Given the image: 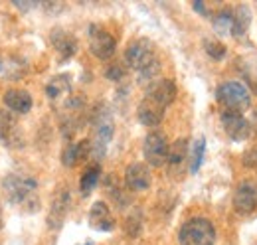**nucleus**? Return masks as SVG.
<instances>
[{
  "label": "nucleus",
  "mask_w": 257,
  "mask_h": 245,
  "mask_svg": "<svg viewBox=\"0 0 257 245\" xmlns=\"http://www.w3.org/2000/svg\"><path fill=\"white\" fill-rule=\"evenodd\" d=\"M214 28L218 34H229L231 32V10H220L214 16Z\"/></svg>",
  "instance_id": "393cba45"
},
{
  "label": "nucleus",
  "mask_w": 257,
  "mask_h": 245,
  "mask_svg": "<svg viewBox=\"0 0 257 245\" xmlns=\"http://www.w3.org/2000/svg\"><path fill=\"white\" fill-rule=\"evenodd\" d=\"M222 127L231 141H245L251 133V122L243 117V113L231 109L222 111Z\"/></svg>",
  "instance_id": "0eeeda50"
},
{
  "label": "nucleus",
  "mask_w": 257,
  "mask_h": 245,
  "mask_svg": "<svg viewBox=\"0 0 257 245\" xmlns=\"http://www.w3.org/2000/svg\"><path fill=\"white\" fill-rule=\"evenodd\" d=\"M89 50L99 60H109L117 50V42L105 28L89 26Z\"/></svg>",
  "instance_id": "423d86ee"
},
{
  "label": "nucleus",
  "mask_w": 257,
  "mask_h": 245,
  "mask_svg": "<svg viewBox=\"0 0 257 245\" xmlns=\"http://www.w3.org/2000/svg\"><path fill=\"white\" fill-rule=\"evenodd\" d=\"M67 206H69V198H67V194L62 192L54 202H52V212H50V225L52 227H60L62 225V221H64L65 217V212H67Z\"/></svg>",
  "instance_id": "6ab92c4d"
},
{
  "label": "nucleus",
  "mask_w": 257,
  "mask_h": 245,
  "mask_svg": "<svg viewBox=\"0 0 257 245\" xmlns=\"http://www.w3.org/2000/svg\"><path fill=\"white\" fill-rule=\"evenodd\" d=\"M137 117L145 127H157V125H161L162 117H164V107L159 105L157 101H153L151 97H145L137 109Z\"/></svg>",
  "instance_id": "9b49d317"
},
{
  "label": "nucleus",
  "mask_w": 257,
  "mask_h": 245,
  "mask_svg": "<svg viewBox=\"0 0 257 245\" xmlns=\"http://www.w3.org/2000/svg\"><path fill=\"white\" fill-rule=\"evenodd\" d=\"M147 97H151L153 101H157L159 105H162L164 109L176 99V85L170 81V79H159L155 81L151 87H149V93Z\"/></svg>",
  "instance_id": "4468645a"
},
{
  "label": "nucleus",
  "mask_w": 257,
  "mask_h": 245,
  "mask_svg": "<svg viewBox=\"0 0 257 245\" xmlns=\"http://www.w3.org/2000/svg\"><path fill=\"white\" fill-rule=\"evenodd\" d=\"M46 10H50V12H56V10H62L64 8V4H60V2H44L42 4Z\"/></svg>",
  "instance_id": "7c9ffc66"
},
{
  "label": "nucleus",
  "mask_w": 257,
  "mask_h": 245,
  "mask_svg": "<svg viewBox=\"0 0 257 245\" xmlns=\"http://www.w3.org/2000/svg\"><path fill=\"white\" fill-rule=\"evenodd\" d=\"M99 176H101V166H99V164L89 166V168L83 172L81 182H79V188H81V194H83V196H89V194L93 192V188H95L97 182H99Z\"/></svg>",
  "instance_id": "4be33fe9"
},
{
  "label": "nucleus",
  "mask_w": 257,
  "mask_h": 245,
  "mask_svg": "<svg viewBox=\"0 0 257 245\" xmlns=\"http://www.w3.org/2000/svg\"><path fill=\"white\" fill-rule=\"evenodd\" d=\"M52 44L56 48V52L60 54L62 60H69L75 52H77V42L71 34H67L65 30L58 28V30L52 32Z\"/></svg>",
  "instance_id": "f3484780"
},
{
  "label": "nucleus",
  "mask_w": 257,
  "mask_h": 245,
  "mask_svg": "<svg viewBox=\"0 0 257 245\" xmlns=\"http://www.w3.org/2000/svg\"><path fill=\"white\" fill-rule=\"evenodd\" d=\"M243 164L245 166H257V149H253V151H249V153L245 154Z\"/></svg>",
  "instance_id": "c85d7f7f"
},
{
  "label": "nucleus",
  "mask_w": 257,
  "mask_h": 245,
  "mask_svg": "<svg viewBox=\"0 0 257 245\" xmlns=\"http://www.w3.org/2000/svg\"><path fill=\"white\" fill-rule=\"evenodd\" d=\"M93 141L91 143V156H95L97 160L103 158V154L107 151V145L113 137V117L105 107H99L93 117Z\"/></svg>",
  "instance_id": "7ed1b4c3"
},
{
  "label": "nucleus",
  "mask_w": 257,
  "mask_h": 245,
  "mask_svg": "<svg viewBox=\"0 0 257 245\" xmlns=\"http://www.w3.org/2000/svg\"><path fill=\"white\" fill-rule=\"evenodd\" d=\"M87 156H91V143L89 141H79V143H69L64 149L62 154V162L64 166H77L79 162H83Z\"/></svg>",
  "instance_id": "2eb2a0df"
},
{
  "label": "nucleus",
  "mask_w": 257,
  "mask_h": 245,
  "mask_svg": "<svg viewBox=\"0 0 257 245\" xmlns=\"http://www.w3.org/2000/svg\"><path fill=\"white\" fill-rule=\"evenodd\" d=\"M125 184H127L128 190L133 192H143L151 186V172L145 164L141 162H133L128 164L127 170H125Z\"/></svg>",
  "instance_id": "9d476101"
},
{
  "label": "nucleus",
  "mask_w": 257,
  "mask_h": 245,
  "mask_svg": "<svg viewBox=\"0 0 257 245\" xmlns=\"http://www.w3.org/2000/svg\"><path fill=\"white\" fill-rule=\"evenodd\" d=\"M216 99L224 105L225 109L239 111V113H243L251 105L249 89L245 85H241L239 81H225V83H222L218 87V91H216Z\"/></svg>",
  "instance_id": "f03ea898"
},
{
  "label": "nucleus",
  "mask_w": 257,
  "mask_h": 245,
  "mask_svg": "<svg viewBox=\"0 0 257 245\" xmlns=\"http://www.w3.org/2000/svg\"><path fill=\"white\" fill-rule=\"evenodd\" d=\"M206 54L212 58V60H222L225 56V46H222L220 42H212V40H206Z\"/></svg>",
  "instance_id": "a878e982"
},
{
  "label": "nucleus",
  "mask_w": 257,
  "mask_h": 245,
  "mask_svg": "<svg viewBox=\"0 0 257 245\" xmlns=\"http://www.w3.org/2000/svg\"><path fill=\"white\" fill-rule=\"evenodd\" d=\"M216 229L210 219L206 217H192L188 219L178 231L180 245H214Z\"/></svg>",
  "instance_id": "f257e3e1"
},
{
  "label": "nucleus",
  "mask_w": 257,
  "mask_h": 245,
  "mask_svg": "<svg viewBox=\"0 0 257 245\" xmlns=\"http://www.w3.org/2000/svg\"><path fill=\"white\" fill-rule=\"evenodd\" d=\"M0 141L8 149H20L24 145V137L12 117H0Z\"/></svg>",
  "instance_id": "ddd939ff"
},
{
  "label": "nucleus",
  "mask_w": 257,
  "mask_h": 245,
  "mask_svg": "<svg viewBox=\"0 0 257 245\" xmlns=\"http://www.w3.org/2000/svg\"><path fill=\"white\" fill-rule=\"evenodd\" d=\"M36 180L32 178H26V176H16V174H10L2 180V190H4V196L10 204H26L32 200V194L36 190Z\"/></svg>",
  "instance_id": "39448f33"
},
{
  "label": "nucleus",
  "mask_w": 257,
  "mask_h": 245,
  "mask_svg": "<svg viewBox=\"0 0 257 245\" xmlns=\"http://www.w3.org/2000/svg\"><path fill=\"white\" fill-rule=\"evenodd\" d=\"M0 227H2V206H0Z\"/></svg>",
  "instance_id": "2f4dec72"
},
{
  "label": "nucleus",
  "mask_w": 257,
  "mask_h": 245,
  "mask_svg": "<svg viewBox=\"0 0 257 245\" xmlns=\"http://www.w3.org/2000/svg\"><path fill=\"white\" fill-rule=\"evenodd\" d=\"M143 153H145V158L151 166H162L168 160V143H166L164 133H159V131L151 133L145 139Z\"/></svg>",
  "instance_id": "6e6552de"
},
{
  "label": "nucleus",
  "mask_w": 257,
  "mask_h": 245,
  "mask_svg": "<svg viewBox=\"0 0 257 245\" xmlns=\"http://www.w3.org/2000/svg\"><path fill=\"white\" fill-rule=\"evenodd\" d=\"M14 6L20 10V12H28V10H32L38 6V2H14Z\"/></svg>",
  "instance_id": "c756f323"
},
{
  "label": "nucleus",
  "mask_w": 257,
  "mask_h": 245,
  "mask_svg": "<svg viewBox=\"0 0 257 245\" xmlns=\"http://www.w3.org/2000/svg\"><path fill=\"white\" fill-rule=\"evenodd\" d=\"M186 149H188V143H186V139H178V141H174L170 147H168V164H172V166H176V164H180L184 158H186Z\"/></svg>",
  "instance_id": "5701e85b"
},
{
  "label": "nucleus",
  "mask_w": 257,
  "mask_h": 245,
  "mask_svg": "<svg viewBox=\"0 0 257 245\" xmlns=\"http://www.w3.org/2000/svg\"><path fill=\"white\" fill-rule=\"evenodd\" d=\"M71 91V79H69V75H56L48 85H46V95L50 97V99H60L62 95Z\"/></svg>",
  "instance_id": "aec40b11"
},
{
  "label": "nucleus",
  "mask_w": 257,
  "mask_h": 245,
  "mask_svg": "<svg viewBox=\"0 0 257 245\" xmlns=\"http://www.w3.org/2000/svg\"><path fill=\"white\" fill-rule=\"evenodd\" d=\"M239 69H241V75L245 77V81L249 83L251 91L257 93V58L255 56L241 58V60H239Z\"/></svg>",
  "instance_id": "412c9836"
},
{
  "label": "nucleus",
  "mask_w": 257,
  "mask_h": 245,
  "mask_svg": "<svg viewBox=\"0 0 257 245\" xmlns=\"http://www.w3.org/2000/svg\"><path fill=\"white\" fill-rule=\"evenodd\" d=\"M204 151H206V139H198L194 143V149H192V162H190V172L196 174L202 166V160H204Z\"/></svg>",
  "instance_id": "b1692460"
},
{
  "label": "nucleus",
  "mask_w": 257,
  "mask_h": 245,
  "mask_svg": "<svg viewBox=\"0 0 257 245\" xmlns=\"http://www.w3.org/2000/svg\"><path fill=\"white\" fill-rule=\"evenodd\" d=\"M2 103L8 107L10 113H16V115H26L32 109V97H30V93L22 91V89H10V91H6L4 97H2Z\"/></svg>",
  "instance_id": "f8f14e48"
},
{
  "label": "nucleus",
  "mask_w": 257,
  "mask_h": 245,
  "mask_svg": "<svg viewBox=\"0 0 257 245\" xmlns=\"http://www.w3.org/2000/svg\"><path fill=\"white\" fill-rule=\"evenodd\" d=\"M233 208L241 215H249L257 208V186L251 182H241L233 192Z\"/></svg>",
  "instance_id": "1a4fd4ad"
},
{
  "label": "nucleus",
  "mask_w": 257,
  "mask_h": 245,
  "mask_svg": "<svg viewBox=\"0 0 257 245\" xmlns=\"http://www.w3.org/2000/svg\"><path fill=\"white\" fill-rule=\"evenodd\" d=\"M0 69H2V61H0Z\"/></svg>",
  "instance_id": "473e14b6"
},
{
  "label": "nucleus",
  "mask_w": 257,
  "mask_h": 245,
  "mask_svg": "<svg viewBox=\"0 0 257 245\" xmlns=\"http://www.w3.org/2000/svg\"><path fill=\"white\" fill-rule=\"evenodd\" d=\"M89 225L93 229H97V231H109V229H113L115 221H113V215H111L105 202H95L91 206V210H89Z\"/></svg>",
  "instance_id": "dca6fc26"
},
{
  "label": "nucleus",
  "mask_w": 257,
  "mask_h": 245,
  "mask_svg": "<svg viewBox=\"0 0 257 245\" xmlns=\"http://www.w3.org/2000/svg\"><path fill=\"white\" fill-rule=\"evenodd\" d=\"M249 24H251V12L247 6L239 4L235 10H231V32L229 34L233 38H241L249 30Z\"/></svg>",
  "instance_id": "a211bd4d"
},
{
  "label": "nucleus",
  "mask_w": 257,
  "mask_h": 245,
  "mask_svg": "<svg viewBox=\"0 0 257 245\" xmlns=\"http://www.w3.org/2000/svg\"><path fill=\"white\" fill-rule=\"evenodd\" d=\"M125 61L131 69L135 71H143L147 69L149 65H153L157 60L155 56V48H153V42L147 40V38H139V40H133L128 44L127 52H125Z\"/></svg>",
  "instance_id": "20e7f679"
},
{
  "label": "nucleus",
  "mask_w": 257,
  "mask_h": 245,
  "mask_svg": "<svg viewBox=\"0 0 257 245\" xmlns=\"http://www.w3.org/2000/svg\"><path fill=\"white\" fill-rule=\"evenodd\" d=\"M192 6L198 14L206 16V18H210V16H212V12H210V4H208V2H194Z\"/></svg>",
  "instance_id": "cd10ccee"
},
{
  "label": "nucleus",
  "mask_w": 257,
  "mask_h": 245,
  "mask_svg": "<svg viewBox=\"0 0 257 245\" xmlns=\"http://www.w3.org/2000/svg\"><path fill=\"white\" fill-rule=\"evenodd\" d=\"M105 75H107L109 79L117 81V79H121V77L125 75V69H123V65H117V63H113V65H109V67H107Z\"/></svg>",
  "instance_id": "bb28decb"
}]
</instances>
